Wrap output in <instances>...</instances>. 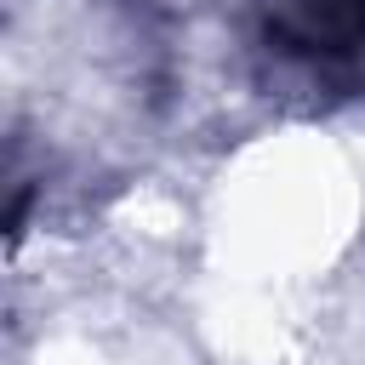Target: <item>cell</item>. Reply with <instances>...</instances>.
Returning <instances> with one entry per match:
<instances>
[{"mask_svg":"<svg viewBox=\"0 0 365 365\" xmlns=\"http://www.w3.org/2000/svg\"><path fill=\"white\" fill-rule=\"evenodd\" d=\"M262 40L319 80H365V0H268Z\"/></svg>","mask_w":365,"mask_h":365,"instance_id":"obj_1","label":"cell"}]
</instances>
